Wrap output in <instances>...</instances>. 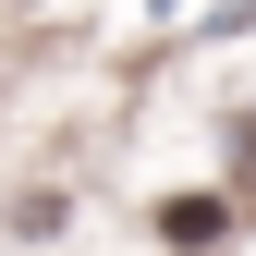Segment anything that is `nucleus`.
Segmentation results:
<instances>
[{
    "mask_svg": "<svg viewBox=\"0 0 256 256\" xmlns=\"http://www.w3.org/2000/svg\"><path fill=\"white\" fill-rule=\"evenodd\" d=\"M158 232H171V244H220V232H232V208H220V196H171V208H158Z\"/></svg>",
    "mask_w": 256,
    "mask_h": 256,
    "instance_id": "obj_1",
    "label": "nucleus"
}]
</instances>
